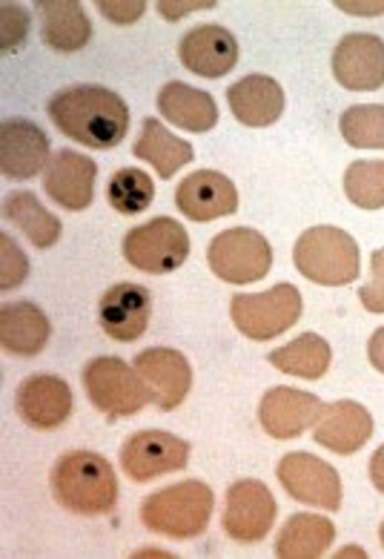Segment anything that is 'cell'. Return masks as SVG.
Segmentation results:
<instances>
[{"label": "cell", "mask_w": 384, "mask_h": 559, "mask_svg": "<svg viewBox=\"0 0 384 559\" xmlns=\"http://www.w3.org/2000/svg\"><path fill=\"white\" fill-rule=\"evenodd\" d=\"M49 118L67 139L89 150H112L127 139L130 107L107 86L81 84L61 90L49 100Z\"/></svg>", "instance_id": "obj_1"}, {"label": "cell", "mask_w": 384, "mask_h": 559, "mask_svg": "<svg viewBox=\"0 0 384 559\" xmlns=\"http://www.w3.org/2000/svg\"><path fill=\"white\" fill-rule=\"evenodd\" d=\"M52 497L72 513H109L118 502V476L100 453L72 451L55 462Z\"/></svg>", "instance_id": "obj_2"}, {"label": "cell", "mask_w": 384, "mask_h": 559, "mask_svg": "<svg viewBox=\"0 0 384 559\" xmlns=\"http://www.w3.org/2000/svg\"><path fill=\"white\" fill-rule=\"evenodd\" d=\"M292 261L304 278L322 287H345L361 270L359 245L338 227H310L292 247Z\"/></svg>", "instance_id": "obj_3"}, {"label": "cell", "mask_w": 384, "mask_h": 559, "mask_svg": "<svg viewBox=\"0 0 384 559\" xmlns=\"http://www.w3.org/2000/svg\"><path fill=\"white\" fill-rule=\"evenodd\" d=\"M216 497L204 483H178L144 499L141 520L149 531L172 539H192L207 528Z\"/></svg>", "instance_id": "obj_4"}, {"label": "cell", "mask_w": 384, "mask_h": 559, "mask_svg": "<svg viewBox=\"0 0 384 559\" xmlns=\"http://www.w3.org/2000/svg\"><path fill=\"white\" fill-rule=\"evenodd\" d=\"M84 388L89 402L100 414H107L109 421L139 414L141 407L155 402L153 388L141 379L139 370L116 356L89 361L84 368Z\"/></svg>", "instance_id": "obj_5"}, {"label": "cell", "mask_w": 384, "mask_h": 559, "mask_svg": "<svg viewBox=\"0 0 384 559\" xmlns=\"http://www.w3.org/2000/svg\"><path fill=\"white\" fill-rule=\"evenodd\" d=\"M230 316L247 338L267 342L299 322L301 293L292 284H276L267 293H239L230 301Z\"/></svg>", "instance_id": "obj_6"}, {"label": "cell", "mask_w": 384, "mask_h": 559, "mask_svg": "<svg viewBox=\"0 0 384 559\" xmlns=\"http://www.w3.org/2000/svg\"><path fill=\"white\" fill-rule=\"evenodd\" d=\"M207 259L213 273L227 284L262 282L273 267L269 241L250 227H232V230L218 233L209 241Z\"/></svg>", "instance_id": "obj_7"}, {"label": "cell", "mask_w": 384, "mask_h": 559, "mask_svg": "<svg viewBox=\"0 0 384 559\" xmlns=\"http://www.w3.org/2000/svg\"><path fill=\"white\" fill-rule=\"evenodd\" d=\"M190 255V236L176 218H155L123 236V259L144 273H172Z\"/></svg>", "instance_id": "obj_8"}, {"label": "cell", "mask_w": 384, "mask_h": 559, "mask_svg": "<svg viewBox=\"0 0 384 559\" xmlns=\"http://www.w3.org/2000/svg\"><path fill=\"white\" fill-rule=\"evenodd\" d=\"M278 483L285 485L296 502L322 508V511H338L341 506V479L333 465L313 456V453H287L278 462Z\"/></svg>", "instance_id": "obj_9"}, {"label": "cell", "mask_w": 384, "mask_h": 559, "mask_svg": "<svg viewBox=\"0 0 384 559\" xmlns=\"http://www.w3.org/2000/svg\"><path fill=\"white\" fill-rule=\"evenodd\" d=\"M190 462V444L167 430H139L121 448L123 471L135 483H149L155 476L176 474Z\"/></svg>", "instance_id": "obj_10"}, {"label": "cell", "mask_w": 384, "mask_h": 559, "mask_svg": "<svg viewBox=\"0 0 384 559\" xmlns=\"http://www.w3.org/2000/svg\"><path fill=\"white\" fill-rule=\"evenodd\" d=\"M276 499L269 488L259 479H239L227 490L224 508V534L236 543H262L276 522Z\"/></svg>", "instance_id": "obj_11"}, {"label": "cell", "mask_w": 384, "mask_h": 559, "mask_svg": "<svg viewBox=\"0 0 384 559\" xmlns=\"http://www.w3.org/2000/svg\"><path fill=\"white\" fill-rule=\"evenodd\" d=\"M333 75L345 90L373 93L384 86V40L368 32H353L333 49Z\"/></svg>", "instance_id": "obj_12"}, {"label": "cell", "mask_w": 384, "mask_h": 559, "mask_svg": "<svg viewBox=\"0 0 384 559\" xmlns=\"http://www.w3.org/2000/svg\"><path fill=\"white\" fill-rule=\"evenodd\" d=\"M153 319V293L141 284H112L98 305V322L109 338L135 342L146 333Z\"/></svg>", "instance_id": "obj_13"}, {"label": "cell", "mask_w": 384, "mask_h": 559, "mask_svg": "<svg viewBox=\"0 0 384 559\" xmlns=\"http://www.w3.org/2000/svg\"><path fill=\"white\" fill-rule=\"evenodd\" d=\"M0 167L3 176L29 181L49 167V139L38 123L26 118H7L0 123Z\"/></svg>", "instance_id": "obj_14"}, {"label": "cell", "mask_w": 384, "mask_h": 559, "mask_svg": "<svg viewBox=\"0 0 384 559\" xmlns=\"http://www.w3.org/2000/svg\"><path fill=\"white\" fill-rule=\"evenodd\" d=\"M17 416L35 430H55L72 414L70 384L49 373H35L17 384Z\"/></svg>", "instance_id": "obj_15"}, {"label": "cell", "mask_w": 384, "mask_h": 559, "mask_svg": "<svg viewBox=\"0 0 384 559\" xmlns=\"http://www.w3.org/2000/svg\"><path fill=\"white\" fill-rule=\"evenodd\" d=\"M178 58L192 75L221 78L239 61V40L218 24L192 26L178 44Z\"/></svg>", "instance_id": "obj_16"}, {"label": "cell", "mask_w": 384, "mask_h": 559, "mask_svg": "<svg viewBox=\"0 0 384 559\" xmlns=\"http://www.w3.org/2000/svg\"><path fill=\"white\" fill-rule=\"evenodd\" d=\"M95 176H98V164L89 155L61 150L49 158L44 187L58 207L77 213V210H86L93 204Z\"/></svg>", "instance_id": "obj_17"}, {"label": "cell", "mask_w": 384, "mask_h": 559, "mask_svg": "<svg viewBox=\"0 0 384 559\" xmlns=\"http://www.w3.org/2000/svg\"><path fill=\"white\" fill-rule=\"evenodd\" d=\"M176 204L192 222H216L239 210V190L216 169H199L178 185Z\"/></svg>", "instance_id": "obj_18"}, {"label": "cell", "mask_w": 384, "mask_h": 559, "mask_svg": "<svg viewBox=\"0 0 384 559\" xmlns=\"http://www.w3.org/2000/svg\"><path fill=\"white\" fill-rule=\"evenodd\" d=\"M322 399L296 388H273L264 393L259 405V419H262L264 433L273 439L301 437L308 428H315L322 416Z\"/></svg>", "instance_id": "obj_19"}, {"label": "cell", "mask_w": 384, "mask_h": 559, "mask_svg": "<svg viewBox=\"0 0 384 559\" xmlns=\"http://www.w3.org/2000/svg\"><path fill=\"white\" fill-rule=\"evenodd\" d=\"M135 370L153 388L155 405L161 411H176L192 388L190 361L172 347H149L135 356Z\"/></svg>", "instance_id": "obj_20"}, {"label": "cell", "mask_w": 384, "mask_h": 559, "mask_svg": "<svg viewBox=\"0 0 384 559\" xmlns=\"http://www.w3.org/2000/svg\"><path fill=\"white\" fill-rule=\"evenodd\" d=\"M313 437L327 451L350 456L373 437V416L359 402H333V405L322 407Z\"/></svg>", "instance_id": "obj_21"}, {"label": "cell", "mask_w": 384, "mask_h": 559, "mask_svg": "<svg viewBox=\"0 0 384 559\" xmlns=\"http://www.w3.org/2000/svg\"><path fill=\"white\" fill-rule=\"evenodd\" d=\"M236 121L244 127H269L285 112V90L269 75H247L227 90Z\"/></svg>", "instance_id": "obj_22"}, {"label": "cell", "mask_w": 384, "mask_h": 559, "mask_svg": "<svg viewBox=\"0 0 384 559\" xmlns=\"http://www.w3.org/2000/svg\"><path fill=\"white\" fill-rule=\"evenodd\" d=\"M49 319L32 301H12L0 310V342L15 356H38L49 342Z\"/></svg>", "instance_id": "obj_23"}, {"label": "cell", "mask_w": 384, "mask_h": 559, "mask_svg": "<svg viewBox=\"0 0 384 559\" xmlns=\"http://www.w3.org/2000/svg\"><path fill=\"white\" fill-rule=\"evenodd\" d=\"M158 109L169 123L187 132H209L218 123V107L213 95L181 81H169L158 93Z\"/></svg>", "instance_id": "obj_24"}, {"label": "cell", "mask_w": 384, "mask_h": 559, "mask_svg": "<svg viewBox=\"0 0 384 559\" xmlns=\"http://www.w3.org/2000/svg\"><path fill=\"white\" fill-rule=\"evenodd\" d=\"M44 44L55 52H77L93 38V24L77 0H40Z\"/></svg>", "instance_id": "obj_25"}, {"label": "cell", "mask_w": 384, "mask_h": 559, "mask_svg": "<svg viewBox=\"0 0 384 559\" xmlns=\"http://www.w3.org/2000/svg\"><path fill=\"white\" fill-rule=\"evenodd\" d=\"M336 539V525L319 513H296L276 539V554L285 559L322 557Z\"/></svg>", "instance_id": "obj_26"}, {"label": "cell", "mask_w": 384, "mask_h": 559, "mask_svg": "<svg viewBox=\"0 0 384 559\" xmlns=\"http://www.w3.org/2000/svg\"><path fill=\"white\" fill-rule=\"evenodd\" d=\"M132 153H135V158H141V162L153 164L155 173L161 178H172L178 169L187 167V164L195 158L192 146L187 144V141L176 139V135H172L161 121H155V118H146L144 121V130H141L135 146H132Z\"/></svg>", "instance_id": "obj_27"}, {"label": "cell", "mask_w": 384, "mask_h": 559, "mask_svg": "<svg viewBox=\"0 0 384 559\" xmlns=\"http://www.w3.org/2000/svg\"><path fill=\"white\" fill-rule=\"evenodd\" d=\"M331 345L315 333H304V336L292 338L290 345L278 347L269 353V365L287 376H301V379H322L331 368Z\"/></svg>", "instance_id": "obj_28"}, {"label": "cell", "mask_w": 384, "mask_h": 559, "mask_svg": "<svg viewBox=\"0 0 384 559\" xmlns=\"http://www.w3.org/2000/svg\"><path fill=\"white\" fill-rule=\"evenodd\" d=\"M3 215H7L9 222H15L38 250L58 245V238H61V222L32 192L9 195L7 204H3Z\"/></svg>", "instance_id": "obj_29"}, {"label": "cell", "mask_w": 384, "mask_h": 559, "mask_svg": "<svg viewBox=\"0 0 384 559\" xmlns=\"http://www.w3.org/2000/svg\"><path fill=\"white\" fill-rule=\"evenodd\" d=\"M155 199L153 178L144 169L123 167L107 181V201L109 207L121 215H139L149 210Z\"/></svg>", "instance_id": "obj_30"}, {"label": "cell", "mask_w": 384, "mask_h": 559, "mask_svg": "<svg viewBox=\"0 0 384 559\" xmlns=\"http://www.w3.org/2000/svg\"><path fill=\"white\" fill-rule=\"evenodd\" d=\"M341 135L356 150H384V107L361 104L341 116Z\"/></svg>", "instance_id": "obj_31"}, {"label": "cell", "mask_w": 384, "mask_h": 559, "mask_svg": "<svg viewBox=\"0 0 384 559\" xmlns=\"http://www.w3.org/2000/svg\"><path fill=\"white\" fill-rule=\"evenodd\" d=\"M345 192L361 210L384 207V162H353L345 173Z\"/></svg>", "instance_id": "obj_32"}, {"label": "cell", "mask_w": 384, "mask_h": 559, "mask_svg": "<svg viewBox=\"0 0 384 559\" xmlns=\"http://www.w3.org/2000/svg\"><path fill=\"white\" fill-rule=\"evenodd\" d=\"M0 253H3V261H0V287L3 290H12L17 284H24L26 276H29V259L21 247L12 241L9 233H0Z\"/></svg>", "instance_id": "obj_33"}, {"label": "cell", "mask_w": 384, "mask_h": 559, "mask_svg": "<svg viewBox=\"0 0 384 559\" xmlns=\"http://www.w3.org/2000/svg\"><path fill=\"white\" fill-rule=\"evenodd\" d=\"M359 301L370 313H384V247L370 255V282L359 290Z\"/></svg>", "instance_id": "obj_34"}, {"label": "cell", "mask_w": 384, "mask_h": 559, "mask_svg": "<svg viewBox=\"0 0 384 559\" xmlns=\"http://www.w3.org/2000/svg\"><path fill=\"white\" fill-rule=\"evenodd\" d=\"M0 17H3V52H9V49H15L17 44H24L26 29H29V15H26L24 9L12 7V3H3Z\"/></svg>", "instance_id": "obj_35"}, {"label": "cell", "mask_w": 384, "mask_h": 559, "mask_svg": "<svg viewBox=\"0 0 384 559\" xmlns=\"http://www.w3.org/2000/svg\"><path fill=\"white\" fill-rule=\"evenodd\" d=\"M98 9H100V15L107 17V21L127 26L144 15L146 3H141V0H123V3H116V0H112V3H109V0H100Z\"/></svg>", "instance_id": "obj_36"}, {"label": "cell", "mask_w": 384, "mask_h": 559, "mask_svg": "<svg viewBox=\"0 0 384 559\" xmlns=\"http://www.w3.org/2000/svg\"><path fill=\"white\" fill-rule=\"evenodd\" d=\"M216 3L213 0H190V3H169V0H161L158 3V12L169 21H178V17L190 15V12H199V9H213Z\"/></svg>", "instance_id": "obj_37"}, {"label": "cell", "mask_w": 384, "mask_h": 559, "mask_svg": "<svg viewBox=\"0 0 384 559\" xmlns=\"http://www.w3.org/2000/svg\"><path fill=\"white\" fill-rule=\"evenodd\" d=\"M368 356H370V365L384 373V328H379L368 342Z\"/></svg>", "instance_id": "obj_38"}, {"label": "cell", "mask_w": 384, "mask_h": 559, "mask_svg": "<svg viewBox=\"0 0 384 559\" xmlns=\"http://www.w3.org/2000/svg\"><path fill=\"white\" fill-rule=\"evenodd\" d=\"M336 7L341 9V12H350V15H382L384 0H376V3H350V0H338Z\"/></svg>", "instance_id": "obj_39"}, {"label": "cell", "mask_w": 384, "mask_h": 559, "mask_svg": "<svg viewBox=\"0 0 384 559\" xmlns=\"http://www.w3.org/2000/svg\"><path fill=\"white\" fill-rule=\"evenodd\" d=\"M370 479L384 493V444L373 453V460H370Z\"/></svg>", "instance_id": "obj_40"}, {"label": "cell", "mask_w": 384, "mask_h": 559, "mask_svg": "<svg viewBox=\"0 0 384 559\" xmlns=\"http://www.w3.org/2000/svg\"><path fill=\"white\" fill-rule=\"evenodd\" d=\"M338 557H368V554H364V548H356V545H350V548H341V551H338Z\"/></svg>", "instance_id": "obj_41"}, {"label": "cell", "mask_w": 384, "mask_h": 559, "mask_svg": "<svg viewBox=\"0 0 384 559\" xmlns=\"http://www.w3.org/2000/svg\"><path fill=\"white\" fill-rule=\"evenodd\" d=\"M135 557H172V554L161 551V548H146V551H139Z\"/></svg>", "instance_id": "obj_42"}, {"label": "cell", "mask_w": 384, "mask_h": 559, "mask_svg": "<svg viewBox=\"0 0 384 559\" xmlns=\"http://www.w3.org/2000/svg\"><path fill=\"white\" fill-rule=\"evenodd\" d=\"M379 536H382V545H384V522H382V528H379Z\"/></svg>", "instance_id": "obj_43"}]
</instances>
